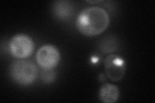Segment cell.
<instances>
[{
  "label": "cell",
  "instance_id": "cell-6",
  "mask_svg": "<svg viewBox=\"0 0 155 103\" xmlns=\"http://www.w3.org/2000/svg\"><path fill=\"white\" fill-rule=\"evenodd\" d=\"M120 92L118 88L113 84L105 83L101 86L99 91V98L101 102L114 103L118 100Z\"/></svg>",
  "mask_w": 155,
  "mask_h": 103
},
{
  "label": "cell",
  "instance_id": "cell-9",
  "mask_svg": "<svg viewBox=\"0 0 155 103\" xmlns=\"http://www.w3.org/2000/svg\"><path fill=\"white\" fill-rule=\"evenodd\" d=\"M55 73L52 70H43L41 73V79L45 82L50 83L54 81Z\"/></svg>",
  "mask_w": 155,
  "mask_h": 103
},
{
  "label": "cell",
  "instance_id": "cell-5",
  "mask_svg": "<svg viewBox=\"0 0 155 103\" xmlns=\"http://www.w3.org/2000/svg\"><path fill=\"white\" fill-rule=\"evenodd\" d=\"M105 70L109 79L113 82H118L124 77L126 65L122 57L116 54L109 55L104 61Z\"/></svg>",
  "mask_w": 155,
  "mask_h": 103
},
{
  "label": "cell",
  "instance_id": "cell-1",
  "mask_svg": "<svg viewBox=\"0 0 155 103\" xmlns=\"http://www.w3.org/2000/svg\"><path fill=\"white\" fill-rule=\"evenodd\" d=\"M109 23V14L99 7L85 8L80 12L76 21L80 32L87 36L99 35L107 28Z\"/></svg>",
  "mask_w": 155,
  "mask_h": 103
},
{
  "label": "cell",
  "instance_id": "cell-2",
  "mask_svg": "<svg viewBox=\"0 0 155 103\" xmlns=\"http://www.w3.org/2000/svg\"><path fill=\"white\" fill-rule=\"evenodd\" d=\"M9 73L12 79L22 86L30 85L35 81L38 76V70L31 61L19 60L10 66Z\"/></svg>",
  "mask_w": 155,
  "mask_h": 103
},
{
  "label": "cell",
  "instance_id": "cell-8",
  "mask_svg": "<svg viewBox=\"0 0 155 103\" xmlns=\"http://www.w3.org/2000/svg\"><path fill=\"white\" fill-rule=\"evenodd\" d=\"M101 48L105 53L112 52L116 48V43L113 38H107L104 40L101 45Z\"/></svg>",
  "mask_w": 155,
  "mask_h": 103
},
{
  "label": "cell",
  "instance_id": "cell-3",
  "mask_svg": "<svg viewBox=\"0 0 155 103\" xmlns=\"http://www.w3.org/2000/svg\"><path fill=\"white\" fill-rule=\"evenodd\" d=\"M9 51L18 60H25L30 57L35 50V44L31 37L24 34L14 36L8 43Z\"/></svg>",
  "mask_w": 155,
  "mask_h": 103
},
{
  "label": "cell",
  "instance_id": "cell-4",
  "mask_svg": "<svg viewBox=\"0 0 155 103\" xmlns=\"http://www.w3.org/2000/svg\"><path fill=\"white\" fill-rule=\"evenodd\" d=\"M60 59L59 50L52 45L42 46L36 53L37 63L43 70L54 69L59 64Z\"/></svg>",
  "mask_w": 155,
  "mask_h": 103
},
{
  "label": "cell",
  "instance_id": "cell-10",
  "mask_svg": "<svg viewBox=\"0 0 155 103\" xmlns=\"http://www.w3.org/2000/svg\"><path fill=\"white\" fill-rule=\"evenodd\" d=\"M101 2H102V1H96V2H94V1H88L87 2L90 3H100Z\"/></svg>",
  "mask_w": 155,
  "mask_h": 103
},
{
  "label": "cell",
  "instance_id": "cell-7",
  "mask_svg": "<svg viewBox=\"0 0 155 103\" xmlns=\"http://www.w3.org/2000/svg\"><path fill=\"white\" fill-rule=\"evenodd\" d=\"M54 11L57 17L61 19H69L73 12L71 5L65 1L56 2L54 5Z\"/></svg>",
  "mask_w": 155,
  "mask_h": 103
}]
</instances>
